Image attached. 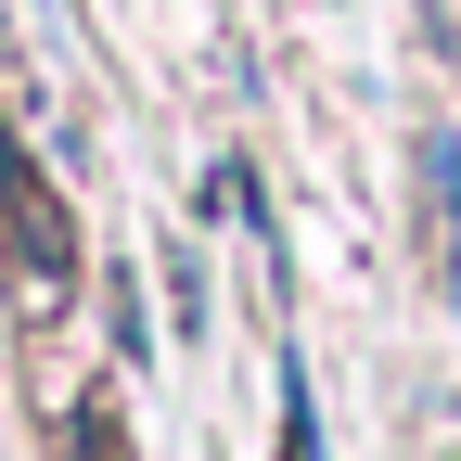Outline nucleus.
<instances>
[{
  "label": "nucleus",
  "instance_id": "nucleus-1",
  "mask_svg": "<svg viewBox=\"0 0 461 461\" xmlns=\"http://www.w3.org/2000/svg\"><path fill=\"white\" fill-rule=\"evenodd\" d=\"M0 218H14V244H26V295H65V282H77V244H65V205H51V180L26 167L14 129H0Z\"/></svg>",
  "mask_w": 461,
  "mask_h": 461
},
{
  "label": "nucleus",
  "instance_id": "nucleus-2",
  "mask_svg": "<svg viewBox=\"0 0 461 461\" xmlns=\"http://www.w3.org/2000/svg\"><path fill=\"white\" fill-rule=\"evenodd\" d=\"M77 461H115V411H103V397L77 411Z\"/></svg>",
  "mask_w": 461,
  "mask_h": 461
},
{
  "label": "nucleus",
  "instance_id": "nucleus-3",
  "mask_svg": "<svg viewBox=\"0 0 461 461\" xmlns=\"http://www.w3.org/2000/svg\"><path fill=\"white\" fill-rule=\"evenodd\" d=\"M448 295H461V141H448Z\"/></svg>",
  "mask_w": 461,
  "mask_h": 461
}]
</instances>
